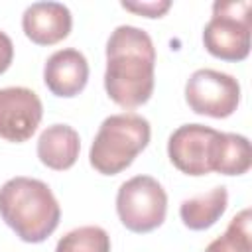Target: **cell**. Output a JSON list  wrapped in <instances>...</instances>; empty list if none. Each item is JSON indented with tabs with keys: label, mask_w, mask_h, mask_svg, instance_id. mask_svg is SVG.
Here are the masks:
<instances>
[{
	"label": "cell",
	"mask_w": 252,
	"mask_h": 252,
	"mask_svg": "<svg viewBox=\"0 0 252 252\" xmlns=\"http://www.w3.org/2000/svg\"><path fill=\"white\" fill-rule=\"evenodd\" d=\"M156 47L148 32L136 26H118L106 41L104 89L122 108H136L154 93Z\"/></svg>",
	"instance_id": "cell-1"
},
{
	"label": "cell",
	"mask_w": 252,
	"mask_h": 252,
	"mask_svg": "<svg viewBox=\"0 0 252 252\" xmlns=\"http://www.w3.org/2000/svg\"><path fill=\"white\" fill-rule=\"evenodd\" d=\"M0 217L24 242L37 244L57 228L61 209L47 183L20 175L0 187Z\"/></svg>",
	"instance_id": "cell-2"
},
{
	"label": "cell",
	"mask_w": 252,
	"mask_h": 252,
	"mask_svg": "<svg viewBox=\"0 0 252 252\" xmlns=\"http://www.w3.org/2000/svg\"><path fill=\"white\" fill-rule=\"evenodd\" d=\"M150 122L136 112L110 114L102 120L89 152L91 165L102 175H116L150 144Z\"/></svg>",
	"instance_id": "cell-3"
},
{
	"label": "cell",
	"mask_w": 252,
	"mask_h": 252,
	"mask_svg": "<svg viewBox=\"0 0 252 252\" xmlns=\"http://www.w3.org/2000/svg\"><path fill=\"white\" fill-rule=\"evenodd\" d=\"M250 0L215 2L203 30L205 49L222 61H242L250 53Z\"/></svg>",
	"instance_id": "cell-4"
},
{
	"label": "cell",
	"mask_w": 252,
	"mask_h": 252,
	"mask_svg": "<svg viewBox=\"0 0 252 252\" xmlns=\"http://www.w3.org/2000/svg\"><path fill=\"white\" fill-rule=\"evenodd\" d=\"M116 213L128 230L140 234L150 232L165 220V189L150 175H136L120 185L116 193Z\"/></svg>",
	"instance_id": "cell-5"
},
{
	"label": "cell",
	"mask_w": 252,
	"mask_h": 252,
	"mask_svg": "<svg viewBox=\"0 0 252 252\" xmlns=\"http://www.w3.org/2000/svg\"><path fill=\"white\" fill-rule=\"evenodd\" d=\"M185 100L195 114L226 118L238 108L240 85L228 73L197 69L185 83Z\"/></svg>",
	"instance_id": "cell-6"
},
{
	"label": "cell",
	"mask_w": 252,
	"mask_h": 252,
	"mask_svg": "<svg viewBox=\"0 0 252 252\" xmlns=\"http://www.w3.org/2000/svg\"><path fill=\"white\" fill-rule=\"evenodd\" d=\"M219 130L205 124H183L167 140L169 161L185 175H207L213 171V148Z\"/></svg>",
	"instance_id": "cell-7"
},
{
	"label": "cell",
	"mask_w": 252,
	"mask_h": 252,
	"mask_svg": "<svg viewBox=\"0 0 252 252\" xmlns=\"http://www.w3.org/2000/svg\"><path fill=\"white\" fill-rule=\"evenodd\" d=\"M43 116L39 96L26 87L0 89V138L6 142H26L33 136Z\"/></svg>",
	"instance_id": "cell-8"
},
{
	"label": "cell",
	"mask_w": 252,
	"mask_h": 252,
	"mask_svg": "<svg viewBox=\"0 0 252 252\" xmlns=\"http://www.w3.org/2000/svg\"><path fill=\"white\" fill-rule=\"evenodd\" d=\"M73 28L71 10L61 2H33L24 10L22 30L37 45H53L69 35Z\"/></svg>",
	"instance_id": "cell-9"
},
{
	"label": "cell",
	"mask_w": 252,
	"mask_h": 252,
	"mask_svg": "<svg viewBox=\"0 0 252 252\" xmlns=\"http://www.w3.org/2000/svg\"><path fill=\"white\" fill-rule=\"evenodd\" d=\"M45 87L63 98L77 96L89 81V63L87 57L73 47L59 49L51 53L43 67Z\"/></svg>",
	"instance_id": "cell-10"
},
{
	"label": "cell",
	"mask_w": 252,
	"mask_h": 252,
	"mask_svg": "<svg viewBox=\"0 0 252 252\" xmlns=\"http://www.w3.org/2000/svg\"><path fill=\"white\" fill-rule=\"evenodd\" d=\"M81 152L79 132L69 124H51L47 126L37 140V158L39 161L55 171H65L75 165Z\"/></svg>",
	"instance_id": "cell-11"
},
{
	"label": "cell",
	"mask_w": 252,
	"mask_h": 252,
	"mask_svg": "<svg viewBox=\"0 0 252 252\" xmlns=\"http://www.w3.org/2000/svg\"><path fill=\"white\" fill-rule=\"evenodd\" d=\"M228 207V191L226 187H213L203 195H195L185 199L179 207V217L183 224L191 230L211 228Z\"/></svg>",
	"instance_id": "cell-12"
},
{
	"label": "cell",
	"mask_w": 252,
	"mask_h": 252,
	"mask_svg": "<svg viewBox=\"0 0 252 252\" xmlns=\"http://www.w3.org/2000/svg\"><path fill=\"white\" fill-rule=\"evenodd\" d=\"M252 165L250 142L246 136L220 132L213 148V171L222 175H242Z\"/></svg>",
	"instance_id": "cell-13"
},
{
	"label": "cell",
	"mask_w": 252,
	"mask_h": 252,
	"mask_svg": "<svg viewBox=\"0 0 252 252\" xmlns=\"http://www.w3.org/2000/svg\"><path fill=\"white\" fill-rule=\"evenodd\" d=\"M55 252H110V236L100 226H79L59 238Z\"/></svg>",
	"instance_id": "cell-14"
},
{
	"label": "cell",
	"mask_w": 252,
	"mask_h": 252,
	"mask_svg": "<svg viewBox=\"0 0 252 252\" xmlns=\"http://www.w3.org/2000/svg\"><path fill=\"white\" fill-rule=\"evenodd\" d=\"M120 6L124 10H130L138 16H146V18H161L169 8L171 2L169 0H150V2H120Z\"/></svg>",
	"instance_id": "cell-15"
},
{
	"label": "cell",
	"mask_w": 252,
	"mask_h": 252,
	"mask_svg": "<svg viewBox=\"0 0 252 252\" xmlns=\"http://www.w3.org/2000/svg\"><path fill=\"white\" fill-rule=\"evenodd\" d=\"M205 252H252V246H246V244L238 242L232 234H228L224 230V234L219 236V238H215L205 248Z\"/></svg>",
	"instance_id": "cell-16"
},
{
	"label": "cell",
	"mask_w": 252,
	"mask_h": 252,
	"mask_svg": "<svg viewBox=\"0 0 252 252\" xmlns=\"http://www.w3.org/2000/svg\"><path fill=\"white\" fill-rule=\"evenodd\" d=\"M12 59H14V43L8 33L0 32V75L8 71V67L12 65Z\"/></svg>",
	"instance_id": "cell-17"
}]
</instances>
